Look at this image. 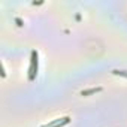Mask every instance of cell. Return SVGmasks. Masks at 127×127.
<instances>
[{"mask_svg":"<svg viewBox=\"0 0 127 127\" xmlns=\"http://www.w3.org/2000/svg\"><path fill=\"white\" fill-rule=\"evenodd\" d=\"M34 72H37V52H32V66H30V79L34 78Z\"/></svg>","mask_w":127,"mask_h":127,"instance_id":"6da1fadb","label":"cell"},{"mask_svg":"<svg viewBox=\"0 0 127 127\" xmlns=\"http://www.w3.org/2000/svg\"><path fill=\"white\" fill-rule=\"evenodd\" d=\"M66 123H69V118H63L61 121H52V123H49L48 126H42V127H60V126L66 124Z\"/></svg>","mask_w":127,"mask_h":127,"instance_id":"7a4b0ae2","label":"cell"},{"mask_svg":"<svg viewBox=\"0 0 127 127\" xmlns=\"http://www.w3.org/2000/svg\"><path fill=\"white\" fill-rule=\"evenodd\" d=\"M102 88H91V90H87V91H82V96H87V94H91V93H96V91H100Z\"/></svg>","mask_w":127,"mask_h":127,"instance_id":"3957f363","label":"cell"},{"mask_svg":"<svg viewBox=\"0 0 127 127\" xmlns=\"http://www.w3.org/2000/svg\"><path fill=\"white\" fill-rule=\"evenodd\" d=\"M114 73H115V75H123V76L127 78V72H126V70H114Z\"/></svg>","mask_w":127,"mask_h":127,"instance_id":"277c9868","label":"cell"}]
</instances>
